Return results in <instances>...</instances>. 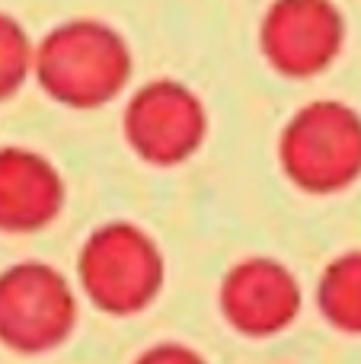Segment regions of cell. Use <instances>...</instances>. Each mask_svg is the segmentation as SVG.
Here are the masks:
<instances>
[{
	"mask_svg": "<svg viewBox=\"0 0 361 364\" xmlns=\"http://www.w3.org/2000/svg\"><path fill=\"white\" fill-rule=\"evenodd\" d=\"M64 179L48 157L0 147V233H38L61 214Z\"/></svg>",
	"mask_w": 361,
	"mask_h": 364,
	"instance_id": "8",
	"label": "cell"
},
{
	"mask_svg": "<svg viewBox=\"0 0 361 364\" xmlns=\"http://www.w3.org/2000/svg\"><path fill=\"white\" fill-rule=\"evenodd\" d=\"M317 307L333 329L361 336V250L343 252L317 282Z\"/></svg>",
	"mask_w": 361,
	"mask_h": 364,
	"instance_id": "9",
	"label": "cell"
},
{
	"mask_svg": "<svg viewBox=\"0 0 361 364\" xmlns=\"http://www.w3.org/2000/svg\"><path fill=\"white\" fill-rule=\"evenodd\" d=\"M279 164L307 195H336L361 179V112L349 102L317 100L288 119Z\"/></svg>",
	"mask_w": 361,
	"mask_h": 364,
	"instance_id": "2",
	"label": "cell"
},
{
	"mask_svg": "<svg viewBox=\"0 0 361 364\" xmlns=\"http://www.w3.org/2000/svg\"><path fill=\"white\" fill-rule=\"evenodd\" d=\"M134 70L131 45L102 19H68L36 48V74L45 96L68 109H99L125 93Z\"/></svg>",
	"mask_w": 361,
	"mask_h": 364,
	"instance_id": "1",
	"label": "cell"
},
{
	"mask_svg": "<svg viewBox=\"0 0 361 364\" xmlns=\"http://www.w3.org/2000/svg\"><path fill=\"white\" fill-rule=\"evenodd\" d=\"M125 141L144 164L179 166L208 138V112L195 90L160 77L131 93L122 115Z\"/></svg>",
	"mask_w": 361,
	"mask_h": 364,
	"instance_id": "5",
	"label": "cell"
},
{
	"mask_svg": "<svg viewBox=\"0 0 361 364\" xmlns=\"http://www.w3.org/2000/svg\"><path fill=\"white\" fill-rule=\"evenodd\" d=\"M77 329V294L48 262H16L0 272V342L16 355H45Z\"/></svg>",
	"mask_w": 361,
	"mask_h": 364,
	"instance_id": "4",
	"label": "cell"
},
{
	"mask_svg": "<svg viewBox=\"0 0 361 364\" xmlns=\"http://www.w3.org/2000/svg\"><path fill=\"white\" fill-rule=\"evenodd\" d=\"M217 304L234 333L247 339H269L298 320L304 294L288 265L269 256H249L230 265L217 291Z\"/></svg>",
	"mask_w": 361,
	"mask_h": 364,
	"instance_id": "7",
	"label": "cell"
},
{
	"mask_svg": "<svg viewBox=\"0 0 361 364\" xmlns=\"http://www.w3.org/2000/svg\"><path fill=\"white\" fill-rule=\"evenodd\" d=\"M345 19L333 0H272L259 23V51L275 74L311 80L339 58Z\"/></svg>",
	"mask_w": 361,
	"mask_h": 364,
	"instance_id": "6",
	"label": "cell"
},
{
	"mask_svg": "<svg viewBox=\"0 0 361 364\" xmlns=\"http://www.w3.org/2000/svg\"><path fill=\"white\" fill-rule=\"evenodd\" d=\"M36 64V48L29 32L10 13H0V102L19 93Z\"/></svg>",
	"mask_w": 361,
	"mask_h": 364,
	"instance_id": "10",
	"label": "cell"
},
{
	"mask_svg": "<svg viewBox=\"0 0 361 364\" xmlns=\"http://www.w3.org/2000/svg\"><path fill=\"white\" fill-rule=\"evenodd\" d=\"M131 364H208L195 348L183 346V342H157V346L144 348Z\"/></svg>",
	"mask_w": 361,
	"mask_h": 364,
	"instance_id": "11",
	"label": "cell"
},
{
	"mask_svg": "<svg viewBox=\"0 0 361 364\" xmlns=\"http://www.w3.org/2000/svg\"><path fill=\"white\" fill-rule=\"evenodd\" d=\"M163 256L147 230L128 220L102 224L83 240L77 282L87 301L109 316H134L163 288Z\"/></svg>",
	"mask_w": 361,
	"mask_h": 364,
	"instance_id": "3",
	"label": "cell"
}]
</instances>
